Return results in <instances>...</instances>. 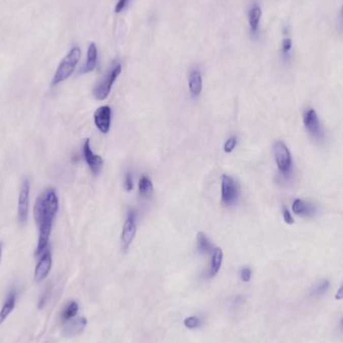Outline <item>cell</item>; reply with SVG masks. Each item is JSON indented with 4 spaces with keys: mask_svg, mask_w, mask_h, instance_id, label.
I'll list each match as a JSON object with an SVG mask.
<instances>
[{
    "mask_svg": "<svg viewBox=\"0 0 343 343\" xmlns=\"http://www.w3.org/2000/svg\"><path fill=\"white\" fill-rule=\"evenodd\" d=\"M58 211V198L55 191L48 188L36 201L34 207V217L38 228V246L36 257L41 256L49 242L53 219Z\"/></svg>",
    "mask_w": 343,
    "mask_h": 343,
    "instance_id": "1",
    "label": "cell"
},
{
    "mask_svg": "<svg viewBox=\"0 0 343 343\" xmlns=\"http://www.w3.org/2000/svg\"><path fill=\"white\" fill-rule=\"evenodd\" d=\"M273 153L276 166L282 179L289 181L294 173V163L288 147L282 141H277L273 146Z\"/></svg>",
    "mask_w": 343,
    "mask_h": 343,
    "instance_id": "2",
    "label": "cell"
},
{
    "mask_svg": "<svg viewBox=\"0 0 343 343\" xmlns=\"http://www.w3.org/2000/svg\"><path fill=\"white\" fill-rule=\"evenodd\" d=\"M80 56H81L80 48L78 46H74L66 55V57L60 61L51 80V86L57 85L58 83L67 80L73 75L80 59Z\"/></svg>",
    "mask_w": 343,
    "mask_h": 343,
    "instance_id": "3",
    "label": "cell"
},
{
    "mask_svg": "<svg viewBox=\"0 0 343 343\" xmlns=\"http://www.w3.org/2000/svg\"><path fill=\"white\" fill-rule=\"evenodd\" d=\"M303 124L307 134L318 143H322L326 139L325 131L319 120L318 114L312 108L306 109L303 113Z\"/></svg>",
    "mask_w": 343,
    "mask_h": 343,
    "instance_id": "4",
    "label": "cell"
},
{
    "mask_svg": "<svg viewBox=\"0 0 343 343\" xmlns=\"http://www.w3.org/2000/svg\"><path fill=\"white\" fill-rule=\"evenodd\" d=\"M121 73V65L116 61L114 63L109 72L104 76V78L99 82V84L93 89V96L97 100L103 101L108 98L110 91L113 87L114 81L116 80L117 76Z\"/></svg>",
    "mask_w": 343,
    "mask_h": 343,
    "instance_id": "5",
    "label": "cell"
},
{
    "mask_svg": "<svg viewBox=\"0 0 343 343\" xmlns=\"http://www.w3.org/2000/svg\"><path fill=\"white\" fill-rule=\"evenodd\" d=\"M29 193H30L29 181L25 179L21 185L20 192H19L18 208H17V217H18V221L21 224H24L27 221L28 209H29Z\"/></svg>",
    "mask_w": 343,
    "mask_h": 343,
    "instance_id": "6",
    "label": "cell"
},
{
    "mask_svg": "<svg viewBox=\"0 0 343 343\" xmlns=\"http://www.w3.org/2000/svg\"><path fill=\"white\" fill-rule=\"evenodd\" d=\"M137 214L135 211H131L127 217L124 222L122 232H121V246L123 251H128L131 244L134 241L137 232V224H136Z\"/></svg>",
    "mask_w": 343,
    "mask_h": 343,
    "instance_id": "7",
    "label": "cell"
},
{
    "mask_svg": "<svg viewBox=\"0 0 343 343\" xmlns=\"http://www.w3.org/2000/svg\"><path fill=\"white\" fill-rule=\"evenodd\" d=\"M239 197V188L232 177L222 176V203L226 206L234 204Z\"/></svg>",
    "mask_w": 343,
    "mask_h": 343,
    "instance_id": "8",
    "label": "cell"
},
{
    "mask_svg": "<svg viewBox=\"0 0 343 343\" xmlns=\"http://www.w3.org/2000/svg\"><path fill=\"white\" fill-rule=\"evenodd\" d=\"M82 153H83V158H84L86 164L88 165L89 169L91 170V172L95 175L99 174L101 172L103 166H104V161H103L102 157H100V155H98L92 152L88 139L85 140V142L82 146Z\"/></svg>",
    "mask_w": 343,
    "mask_h": 343,
    "instance_id": "9",
    "label": "cell"
},
{
    "mask_svg": "<svg viewBox=\"0 0 343 343\" xmlns=\"http://www.w3.org/2000/svg\"><path fill=\"white\" fill-rule=\"evenodd\" d=\"M95 123L97 128L103 134H108L111 128L112 110L109 106H103L99 108L95 113Z\"/></svg>",
    "mask_w": 343,
    "mask_h": 343,
    "instance_id": "10",
    "label": "cell"
},
{
    "mask_svg": "<svg viewBox=\"0 0 343 343\" xmlns=\"http://www.w3.org/2000/svg\"><path fill=\"white\" fill-rule=\"evenodd\" d=\"M292 212L301 218H312L317 213V207L311 202L295 199L292 203Z\"/></svg>",
    "mask_w": 343,
    "mask_h": 343,
    "instance_id": "11",
    "label": "cell"
},
{
    "mask_svg": "<svg viewBox=\"0 0 343 343\" xmlns=\"http://www.w3.org/2000/svg\"><path fill=\"white\" fill-rule=\"evenodd\" d=\"M52 266V257L49 250H45L44 253L40 256V259L38 261V265L36 267L35 271V280L36 281H42L44 280L47 275L49 274Z\"/></svg>",
    "mask_w": 343,
    "mask_h": 343,
    "instance_id": "12",
    "label": "cell"
},
{
    "mask_svg": "<svg viewBox=\"0 0 343 343\" xmlns=\"http://www.w3.org/2000/svg\"><path fill=\"white\" fill-rule=\"evenodd\" d=\"M262 16V10L259 5L253 4L251 8L248 11L247 17H248V22H249V27L250 32L252 35H257L259 30V23L260 19Z\"/></svg>",
    "mask_w": 343,
    "mask_h": 343,
    "instance_id": "13",
    "label": "cell"
},
{
    "mask_svg": "<svg viewBox=\"0 0 343 343\" xmlns=\"http://www.w3.org/2000/svg\"><path fill=\"white\" fill-rule=\"evenodd\" d=\"M97 64H98V48L95 43H90L87 49L85 65L81 68L80 73L87 74L92 72L96 69Z\"/></svg>",
    "mask_w": 343,
    "mask_h": 343,
    "instance_id": "14",
    "label": "cell"
},
{
    "mask_svg": "<svg viewBox=\"0 0 343 343\" xmlns=\"http://www.w3.org/2000/svg\"><path fill=\"white\" fill-rule=\"evenodd\" d=\"M87 321L85 318H78V319H72L68 322H66V326L64 329V333L67 336H75L79 333H81L86 325Z\"/></svg>",
    "mask_w": 343,
    "mask_h": 343,
    "instance_id": "15",
    "label": "cell"
},
{
    "mask_svg": "<svg viewBox=\"0 0 343 343\" xmlns=\"http://www.w3.org/2000/svg\"><path fill=\"white\" fill-rule=\"evenodd\" d=\"M203 87V80L201 73L198 69H194L191 71L189 75V88L193 98H197L200 96Z\"/></svg>",
    "mask_w": 343,
    "mask_h": 343,
    "instance_id": "16",
    "label": "cell"
},
{
    "mask_svg": "<svg viewBox=\"0 0 343 343\" xmlns=\"http://www.w3.org/2000/svg\"><path fill=\"white\" fill-rule=\"evenodd\" d=\"M16 304V292L10 291L4 301V303L0 310V325L7 319V317L11 314Z\"/></svg>",
    "mask_w": 343,
    "mask_h": 343,
    "instance_id": "17",
    "label": "cell"
},
{
    "mask_svg": "<svg viewBox=\"0 0 343 343\" xmlns=\"http://www.w3.org/2000/svg\"><path fill=\"white\" fill-rule=\"evenodd\" d=\"M223 261V251L221 248H215L212 252V260L209 268V277H214L219 272Z\"/></svg>",
    "mask_w": 343,
    "mask_h": 343,
    "instance_id": "18",
    "label": "cell"
},
{
    "mask_svg": "<svg viewBox=\"0 0 343 343\" xmlns=\"http://www.w3.org/2000/svg\"><path fill=\"white\" fill-rule=\"evenodd\" d=\"M197 242H198V249L200 250V252H202L204 254H210L215 249L213 247V244L210 242V240L206 236V234H204L202 232L198 233Z\"/></svg>",
    "mask_w": 343,
    "mask_h": 343,
    "instance_id": "19",
    "label": "cell"
},
{
    "mask_svg": "<svg viewBox=\"0 0 343 343\" xmlns=\"http://www.w3.org/2000/svg\"><path fill=\"white\" fill-rule=\"evenodd\" d=\"M77 312H78V304L76 303V301L69 302L61 311V315H60L61 321L66 323V322L74 319L76 317Z\"/></svg>",
    "mask_w": 343,
    "mask_h": 343,
    "instance_id": "20",
    "label": "cell"
},
{
    "mask_svg": "<svg viewBox=\"0 0 343 343\" xmlns=\"http://www.w3.org/2000/svg\"><path fill=\"white\" fill-rule=\"evenodd\" d=\"M139 193L142 197H149L152 193V181L146 177L143 176L139 182Z\"/></svg>",
    "mask_w": 343,
    "mask_h": 343,
    "instance_id": "21",
    "label": "cell"
},
{
    "mask_svg": "<svg viewBox=\"0 0 343 343\" xmlns=\"http://www.w3.org/2000/svg\"><path fill=\"white\" fill-rule=\"evenodd\" d=\"M285 38L282 40L281 44V52L284 60H288L291 55L292 50V39L287 36V30H285Z\"/></svg>",
    "mask_w": 343,
    "mask_h": 343,
    "instance_id": "22",
    "label": "cell"
},
{
    "mask_svg": "<svg viewBox=\"0 0 343 343\" xmlns=\"http://www.w3.org/2000/svg\"><path fill=\"white\" fill-rule=\"evenodd\" d=\"M329 286H330V282L326 279L318 282L312 289V296L314 297H319V296H322L323 294H325L327 292V290L329 289Z\"/></svg>",
    "mask_w": 343,
    "mask_h": 343,
    "instance_id": "23",
    "label": "cell"
},
{
    "mask_svg": "<svg viewBox=\"0 0 343 343\" xmlns=\"http://www.w3.org/2000/svg\"><path fill=\"white\" fill-rule=\"evenodd\" d=\"M184 324L189 329H195L201 325V320L197 316H191L184 320Z\"/></svg>",
    "mask_w": 343,
    "mask_h": 343,
    "instance_id": "24",
    "label": "cell"
},
{
    "mask_svg": "<svg viewBox=\"0 0 343 343\" xmlns=\"http://www.w3.org/2000/svg\"><path fill=\"white\" fill-rule=\"evenodd\" d=\"M282 217H283L284 222L286 224H288V225H292L295 222L294 218H293V216L291 214V212L289 211V209L287 207H283L282 208Z\"/></svg>",
    "mask_w": 343,
    "mask_h": 343,
    "instance_id": "25",
    "label": "cell"
},
{
    "mask_svg": "<svg viewBox=\"0 0 343 343\" xmlns=\"http://www.w3.org/2000/svg\"><path fill=\"white\" fill-rule=\"evenodd\" d=\"M49 294H50V288H49V287H46V289H45L44 292L41 294V296H40V298H39V300H38V309H42V308L45 306L46 302H47V299H48V297H49Z\"/></svg>",
    "mask_w": 343,
    "mask_h": 343,
    "instance_id": "26",
    "label": "cell"
},
{
    "mask_svg": "<svg viewBox=\"0 0 343 343\" xmlns=\"http://www.w3.org/2000/svg\"><path fill=\"white\" fill-rule=\"evenodd\" d=\"M236 146H237V139L232 137L226 141V143L224 145V151L227 153L233 152V150L236 148Z\"/></svg>",
    "mask_w": 343,
    "mask_h": 343,
    "instance_id": "27",
    "label": "cell"
},
{
    "mask_svg": "<svg viewBox=\"0 0 343 343\" xmlns=\"http://www.w3.org/2000/svg\"><path fill=\"white\" fill-rule=\"evenodd\" d=\"M241 279L243 282H249L251 280V277H252V270L248 267H245L241 270Z\"/></svg>",
    "mask_w": 343,
    "mask_h": 343,
    "instance_id": "28",
    "label": "cell"
},
{
    "mask_svg": "<svg viewBox=\"0 0 343 343\" xmlns=\"http://www.w3.org/2000/svg\"><path fill=\"white\" fill-rule=\"evenodd\" d=\"M129 0H118L115 7H114V12L115 13H120L128 5Z\"/></svg>",
    "mask_w": 343,
    "mask_h": 343,
    "instance_id": "29",
    "label": "cell"
},
{
    "mask_svg": "<svg viewBox=\"0 0 343 343\" xmlns=\"http://www.w3.org/2000/svg\"><path fill=\"white\" fill-rule=\"evenodd\" d=\"M124 186L127 191H132L134 189V183H133V177L131 174H127L126 176V181H124Z\"/></svg>",
    "mask_w": 343,
    "mask_h": 343,
    "instance_id": "30",
    "label": "cell"
},
{
    "mask_svg": "<svg viewBox=\"0 0 343 343\" xmlns=\"http://www.w3.org/2000/svg\"><path fill=\"white\" fill-rule=\"evenodd\" d=\"M343 299V282L339 286L337 292L335 293V300H342Z\"/></svg>",
    "mask_w": 343,
    "mask_h": 343,
    "instance_id": "31",
    "label": "cell"
},
{
    "mask_svg": "<svg viewBox=\"0 0 343 343\" xmlns=\"http://www.w3.org/2000/svg\"><path fill=\"white\" fill-rule=\"evenodd\" d=\"M2 243L0 242V263H1V259H2Z\"/></svg>",
    "mask_w": 343,
    "mask_h": 343,
    "instance_id": "32",
    "label": "cell"
},
{
    "mask_svg": "<svg viewBox=\"0 0 343 343\" xmlns=\"http://www.w3.org/2000/svg\"><path fill=\"white\" fill-rule=\"evenodd\" d=\"M340 22H341V25L343 27V5L342 8H341V12H340Z\"/></svg>",
    "mask_w": 343,
    "mask_h": 343,
    "instance_id": "33",
    "label": "cell"
},
{
    "mask_svg": "<svg viewBox=\"0 0 343 343\" xmlns=\"http://www.w3.org/2000/svg\"><path fill=\"white\" fill-rule=\"evenodd\" d=\"M339 326H340V328H341V330L343 331V317L340 319V322H339Z\"/></svg>",
    "mask_w": 343,
    "mask_h": 343,
    "instance_id": "34",
    "label": "cell"
}]
</instances>
